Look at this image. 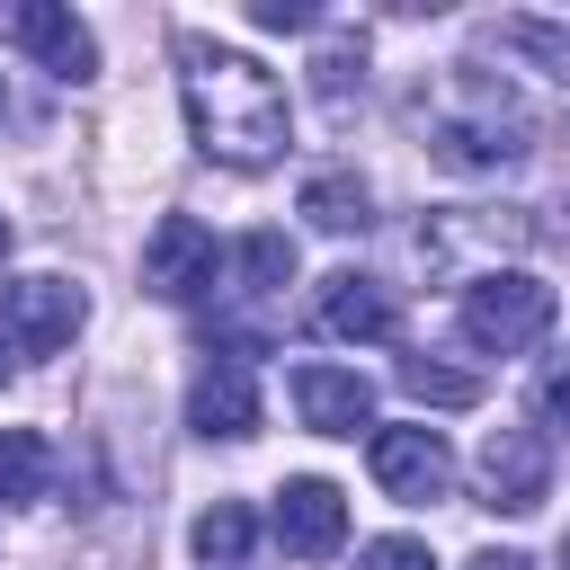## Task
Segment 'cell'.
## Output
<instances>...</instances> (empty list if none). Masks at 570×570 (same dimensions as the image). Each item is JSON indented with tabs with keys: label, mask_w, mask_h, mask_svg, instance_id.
I'll return each instance as SVG.
<instances>
[{
	"label": "cell",
	"mask_w": 570,
	"mask_h": 570,
	"mask_svg": "<svg viewBox=\"0 0 570 570\" xmlns=\"http://www.w3.org/2000/svg\"><path fill=\"white\" fill-rule=\"evenodd\" d=\"M419 125H428V160L454 169V178H499V169H517L534 151L525 98L481 62H445L436 89L419 98Z\"/></svg>",
	"instance_id": "2"
},
{
	"label": "cell",
	"mask_w": 570,
	"mask_h": 570,
	"mask_svg": "<svg viewBox=\"0 0 570 570\" xmlns=\"http://www.w3.org/2000/svg\"><path fill=\"white\" fill-rule=\"evenodd\" d=\"M312 321H321L330 338H347V347H374V338H392V330H401V303H392V285H374V276L338 267V276H321Z\"/></svg>",
	"instance_id": "13"
},
{
	"label": "cell",
	"mask_w": 570,
	"mask_h": 570,
	"mask_svg": "<svg viewBox=\"0 0 570 570\" xmlns=\"http://www.w3.org/2000/svg\"><path fill=\"white\" fill-rule=\"evenodd\" d=\"M232 276H240L249 294H276V285H294V240H285V232H249V240L232 249Z\"/></svg>",
	"instance_id": "19"
},
{
	"label": "cell",
	"mask_w": 570,
	"mask_h": 570,
	"mask_svg": "<svg viewBox=\"0 0 570 570\" xmlns=\"http://www.w3.org/2000/svg\"><path fill=\"white\" fill-rule=\"evenodd\" d=\"M312 71H321V98H330V107H347V89L365 80V45H356V36H330V45L312 53Z\"/></svg>",
	"instance_id": "20"
},
{
	"label": "cell",
	"mask_w": 570,
	"mask_h": 570,
	"mask_svg": "<svg viewBox=\"0 0 570 570\" xmlns=\"http://www.w3.org/2000/svg\"><path fill=\"white\" fill-rule=\"evenodd\" d=\"M9 36L53 71V80H98V36H89V18L80 9H62V0H27V9H9Z\"/></svg>",
	"instance_id": "12"
},
{
	"label": "cell",
	"mask_w": 570,
	"mask_h": 570,
	"mask_svg": "<svg viewBox=\"0 0 570 570\" xmlns=\"http://www.w3.org/2000/svg\"><path fill=\"white\" fill-rule=\"evenodd\" d=\"M169 62H178V107H187V134H196L205 160H223V169L285 160L294 107H285V80L267 62H249V53L214 45V36H178Z\"/></svg>",
	"instance_id": "1"
},
{
	"label": "cell",
	"mask_w": 570,
	"mask_h": 570,
	"mask_svg": "<svg viewBox=\"0 0 570 570\" xmlns=\"http://www.w3.org/2000/svg\"><path fill=\"white\" fill-rule=\"evenodd\" d=\"M80 321H89V294H80L71 276H18V285H0V330H9L27 356L71 347Z\"/></svg>",
	"instance_id": "10"
},
{
	"label": "cell",
	"mask_w": 570,
	"mask_h": 570,
	"mask_svg": "<svg viewBox=\"0 0 570 570\" xmlns=\"http://www.w3.org/2000/svg\"><path fill=\"white\" fill-rule=\"evenodd\" d=\"M401 392L428 401V410H472V401H481V374L436 365V356H401Z\"/></svg>",
	"instance_id": "18"
},
{
	"label": "cell",
	"mask_w": 570,
	"mask_h": 570,
	"mask_svg": "<svg viewBox=\"0 0 570 570\" xmlns=\"http://www.w3.org/2000/svg\"><path fill=\"white\" fill-rule=\"evenodd\" d=\"M561 570H570V534H561Z\"/></svg>",
	"instance_id": "27"
},
{
	"label": "cell",
	"mask_w": 570,
	"mask_h": 570,
	"mask_svg": "<svg viewBox=\"0 0 570 570\" xmlns=\"http://www.w3.org/2000/svg\"><path fill=\"white\" fill-rule=\"evenodd\" d=\"M0 258H9V214H0Z\"/></svg>",
	"instance_id": "26"
},
{
	"label": "cell",
	"mask_w": 570,
	"mask_h": 570,
	"mask_svg": "<svg viewBox=\"0 0 570 570\" xmlns=\"http://www.w3.org/2000/svg\"><path fill=\"white\" fill-rule=\"evenodd\" d=\"M481 53L499 62V80L525 98V116L543 125H570V36L561 27H543V18H499V27H481Z\"/></svg>",
	"instance_id": "5"
},
{
	"label": "cell",
	"mask_w": 570,
	"mask_h": 570,
	"mask_svg": "<svg viewBox=\"0 0 570 570\" xmlns=\"http://www.w3.org/2000/svg\"><path fill=\"white\" fill-rule=\"evenodd\" d=\"M552 312H561V294H552L543 276L508 267V276H481V285H463V312H454V330H463V347H481V356H525V347L552 330Z\"/></svg>",
	"instance_id": "4"
},
{
	"label": "cell",
	"mask_w": 570,
	"mask_h": 570,
	"mask_svg": "<svg viewBox=\"0 0 570 570\" xmlns=\"http://www.w3.org/2000/svg\"><path fill=\"white\" fill-rule=\"evenodd\" d=\"M187 428H196V436H223V445L258 436V338L205 347V365H196V383H187Z\"/></svg>",
	"instance_id": "6"
},
{
	"label": "cell",
	"mask_w": 570,
	"mask_h": 570,
	"mask_svg": "<svg viewBox=\"0 0 570 570\" xmlns=\"http://www.w3.org/2000/svg\"><path fill=\"white\" fill-rule=\"evenodd\" d=\"M187 543H196V561H205V570H240V561H249V543H258V517H249L240 499H214V508L196 517V534H187Z\"/></svg>",
	"instance_id": "16"
},
{
	"label": "cell",
	"mask_w": 570,
	"mask_h": 570,
	"mask_svg": "<svg viewBox=\"0 0 570 570\" xmlns=\"http://www.w3.org/2000/svg\"><path fill=\"white\" fill-rule=\"evenodd\" d=\"M303 223H312V232H338V240L365 232V223H374L365 178H356V169H312V178H303Z\"/></svg>",
	"instance_id": "15"
},
{
	"label": "cell",
	"mask_w": 570,
	"mask_h": 570,
	"mask_svg": "<svg viewBox=\"0 0 570 570\" xmlns=\"http://www.w3.org/2000/svg\"><path fill=\"white\" fill-rule=\"evenodd\" d=\"M9 356H18V338H9V330H0V383H9Z\"/></svg>",
	"instance_id": "25"
},
{
	"label": "cell",
	"mask_w": 570,
	"mask_h": 570,
	"mask_svg": "<svg viewBox=\"0 0 570 570\" xmlns=\"http://www.w3.org/2000/svg\"><path fill=\"white\" fill-rule=\"evenodd\" d=\"M276 543L294 552V561H330L338 543H347V490L338 481H321V472H303V481H285L276 490Z\"/></svg>",
	"instance_id": "11"
},
{
	"label": "cell",
	"mask_w": 570,
	"mask_h": 570,
	"mask_svg": "<svg viewBox=\"0 0 570 570\" xmlns=\"http://www.w3.org/2000/svg\"><path fill=\"white\" fill-rule=\"evenodd\" d=\"M365 463H374L383 499H401V508H436L454 490V445L436 428H374L365 436Z\"/></svg>",
	"instance_id": "8"
},
{
	"label": "cell",
	"mask_w": 570,
	"mask_h": 570,
	"mask_svg": "<svg viewBox=\"0 0 570 570\" xmlns=\"http://www.w3.org/2000/svg\"><path fill=\"white\" fill-rule=\"evenodd\" d=\"M534 232H543V223H534L525 205H428L419 258H428V276L481 285V276H508V258H525Z\"/></svg>",
	"instance_id": "3"
},
{
	"label": "cell",
	"mask_w": 570,
	"mask_h": 570,
	"mask_svg": "<svg viewBox=\"0 0 570 570\" xmlns=\"http://www.w3.org/2000/svg\"><path fill=\"white\" fill-rule=\"evenodd\" d=\"M214 267H223V249H214V232H205L196 214H160V223H151V240H142V285H151L160 303L214 294Z\"/></svg>",
	"instance_id": "9"
},
{
	"label": "cell",
	"mask_w": 570,
	"mask_h": 570,
	"mask_svg": "<svg viewBox=\"0 0 570 570\" xmlns=\"http://www.w3.org/2000/svg\"><path fill=\"white\" fill-rule=\"evenodd\" d=\"M294 410L312 436H356L374 428V383L356 365H294Z\"/></svg>",
	"instance_id": "14"
},
{
	"label": "cell",
	"mask_w": 570,
	"mask_h": 570,
	"mask_svg": "<svg viewBox=\"0 0 570 570\" xmlns=\"http://www.w3.org/2000/svg\"><path fill=\"white\" fill-rule=\"evenodd\" d=\"M356 570H436V552H428L419 534H374V543L356 552Z\"/></svg>",
	"instance_id": "21"
},
{
	"label": "cell",
	"mask_w": 570,
	"mask_h": 570,
	"mask_svg": "<svg viewBox=\"0 0 570 570\" xmlns=\"http://www.w3.org/2000/svg\"><path fill=\"white\" fill-rule=\"evenodd\" d=\"M0 107H9V89H0Z\"/></svg>",
	"instance_id": "28"
},
{
	"label": "cell",
	"mask_w": 570,
	"mask_h": 570,
	"mask_svg": "<svg viewBox=\"0 0 570 570\" xmlns=\"http://www.w3.org/2000/svg\"><path fill=\"white\" fill-rule=\"evenodd\" d=\"M45 472H53L45 436H36V428H0V508H27V499H45Z\"/></svg>",
	"instance_id": "17"
},
{
	"label": "cell",
	"mask_w": 570,
	"mask_h": 570,
	"mask_svg": "<svg viewBox=\"0 0 570 570\" xmlns=\"http://www.w3.org/2000/svg\"><path fill=\"white\" fill-rule=\"evenodd\" d=\"M472 481H481V508L534 517V508L552 499V436H543V428H490Z\"/></svg>",
	"instance_id": "7"
},
{
	"label": "cell",
	"mask_w": 570,
	"mask_h": 570,
	"mask_svg": "<svg viewBox=\"0 0 570 570\" xmlns=\"http://www.w3.org/2000/svg\"><path fill=\"white\" fill-rule=\"evenodd\" d=\"M534 419H543V428H570V365H552V374L534 383Z\"/></svg>",
	"instance_id": "23"
},
{
	"label": "cell",
	"mask_w": 570,
	"mask_h": 570,
	"mask_svg": "<svg viewBox=\"0 0 570 570\" xmlns=\"http://www.w3.org/2000/svg\"><path fill=\"white\" fill-rule=\"evenodd\" d=\"M463 570H534V561H525V552H508V543H490V552H472Z\"/></svg>",
	"instance_id": "24"
},
{
	"label": "cell",
	"mask_w": 570,
	"mask_h": 570,
	"mask_svg": "<svg viewBox=\"0 0 570 570\" xmlns=\"http://www.w3.org/2000/svg\"><path fill=\"white\" fill-rule=\"evenodd\" d=\"M249 27H267V36H303L312 9H303V0H249Z\"/></svg>",
	"instance_id": "22"
}]
</instances>
